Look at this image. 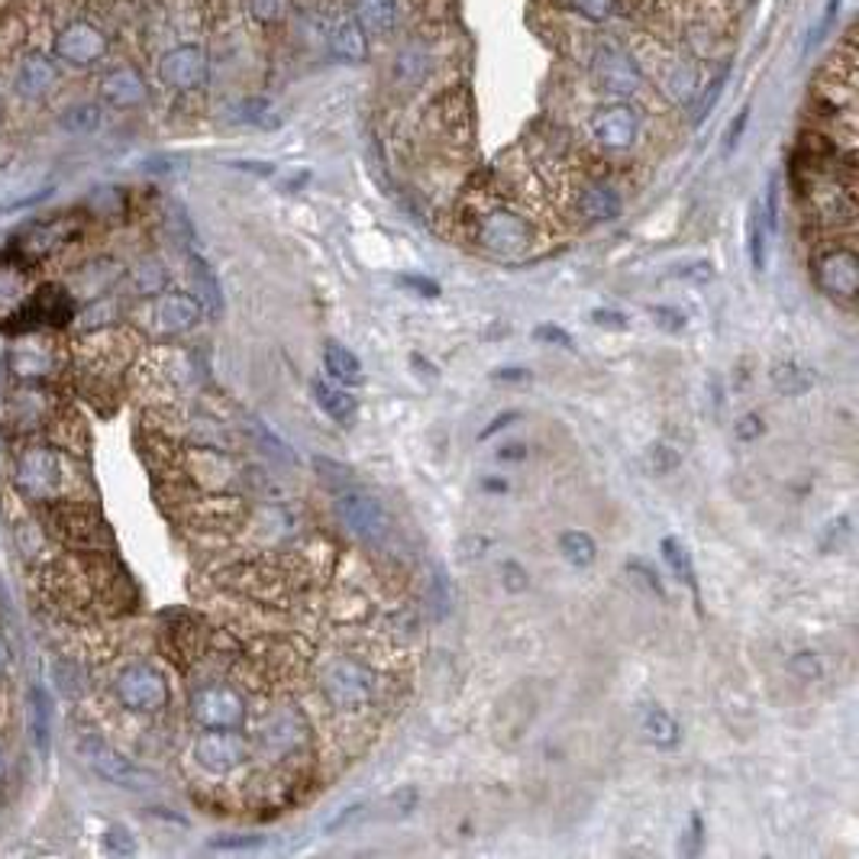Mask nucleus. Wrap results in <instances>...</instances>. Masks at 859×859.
I'll use <instances>...</instances> for the list:
<instances>
[{
	"mask_svg": "<svg viewBox=\"0 0 859 859\" xmlns=\"http://www.w3.org/2000/svg\"><path fill=\"white\" fill-rule=\"evenodd\" d=\"M746 237H749V262H753V271H766V258H769V230H766V220H762V211H759V201L753 204L749 211V227H746Z\"/></svg>",
	"mask_w": 859,
	"mask_h": 859,
	"instance_id": "nucleus-34",
	"label": "nucleus"
},
{
	"mask_svg": "<svg viewBox=\"0 0 859 859\" xmlns=\"http://www.w3.org/2000/svg\"><path fill=\"white\" fill-rule=\"evenodd\" d=\"M514 420H520V410H504V414H497V417L491 420L489 427L482 430V440H489V437H494L497 430H504V427H510Z\"/></svg>",
	"mask_w": 859,
	"mask_h": 859,
	"instance_id": "nucleus-57",
	"label": "nucleus"
},
{
	"mask_svg": "<svg viewBox=\"0 0 859 859\" xmlns=\"http://www.w3.org/2000/svg\"><path fill=\"white\" fill-rule=\"evenodd\" d=\"M104 850H108L111 857H132V854H136V841H132V834H129L123 824H114V828L108 831V837H104Z\"/></svg>",
	"mask_w": 859,
	"mask_h": 859,
	"instance_id": "nucleus-43",
	"label": "nucleus"
},
{
	"mask_svg": "<svg viewBox=\"0 0 859 859\" xmlns=\"http://www.w3.org/2000/svg\"><path fill=\"white\" fill-rule=\"evenodd\" d=\"M814 278L828 298L854 307L859 294V255L854 249H844V245L824 252L814 265Z\"/></svg>",
	"mask_w": 859,
	"mask_h": 859,
	"instance_id": "nucleus-15",
	"label": "nucleus"
},
{
	"mask_svg": "<svg viewBox=\"0 0 859 859\" xmlns=\"http://www.w3.org/2000/svg\"><path fill=\"white\" fill-rule=\"evenodd\" d=\"M10 88L20 101H46L55 85H59V62L55 55L49 52L46 42H36V39H20L13 49H10Z\"/></svg>",
	"mask_w": 859,
	"mask_h": 859,
	"instance_id": "nucleus-5",
	"label": "nucleus"
},
{
	"mask_svg": "<svg viewBox=\"0 0 859 859\" xmlns=\"http://www.w3.org/2000/svg\"><path fill=\"white\" fill-rule=\"evenodd\" d=\"M152 317H155L159 330H165V333H185V330H191L201 320V301L191 298V294L172 291V294H162L155 301Z\"/></svg>",
	"mask_w": 859,
	"mask_h": 859,
	"instance_id": "nucleus-21",
	"label": "nucleus"
},
{
	"mask_svg": "<svg viewBox=\"0 0 859 859\" xmlns=\"http://www.w3.org/2000/svg\"><path fill=\"white\" fill-rule=\"evenodd\" d=\"M75 317V298L62 285H42L36 294L7 317L3 330L7 333H29L39 327H65Z\"/></svg>",
	"mask_w": 859,
	"mask_h": 859,
	"instance_id": "nucleus-9",
	"label": "nucleus"
},
{
	"mask_svg": "<svg viewBox=\"0 0 859 859\" xmlns=\"http://www.w3.org/2000/svg\"><path fill=\"white\" fill-rule=\"evenodd\" d=\"M59 123H62V129H68V132H75V136H88V132H94V129L104 123V111H101V104L81 101V104L65 108L62 117H59Z\"/></svg>",
	"mask_w": 859,
	"mask_h": 859,
	"instance_id": "nucleus-32",
	"label": "nucleus"
},
{
	"mask_svg": "<svg viewBox=\"0 0 859 859\" xmlns=\"http://www.w3.org/2000/svg\"><path fill=\"white\" fill-rule=\"evenodd\" d=\"M98 94L108 108L117 111H136L142 104H149L152 98V85L142 75L139 65H132L129 59H117L114 65L104 68L101 81H98Z\"/></svg>",
	"mask_w": 859,
	"mask_h": 859,
	"instance_id": "nucleus-12",
	"label": "nucleus"
},
{
	"mask_svg": "<svg viewBox=\"0 0 859 859\" xmlns=\"http://www.w3.org/2000/svg\"><path fill=\"white\" fill-rule=\"evenodd\" d=\"M491 378H494V381H527V378H530V368H523V366L494 368V371H491Z\"/></svg>",
	"mask_w": 859,
	"mask_h": 859,
	"instance_id": "nucleus-58",
	"label": "nucleus"
},
{
	"mask_svg": "<svg viewBox=\"0 0 859 859\" xmlns=\"http://www.w3.org/2000/svg\"><path fill=\"white\" fill-rule=\"evenodd\" d=\"M191 278L201 291V298L211 304V311L217 314L224 307V291H220V281H217V271L201 258V255H191Z\"/></svg>",
	"mask_w": 859,
	"mask_h": 859,
	"instance_id": "nucleus-36",
	"label": "nucleus"
},
{
	"mask_svg": "<svg viewBox=\"0 0 859 859\" xmlns=\"http://www.w3.org/2000/svg\"><path fill=\"white\" fill-rule=\"evenodd\" d=\"M132 278H136V288L142 294H155L165 285V268L159 262H142V265L132 268Z\"/></svg>",
	"mask_w": 859,
	"mask_h": 859,
	"instance_id": "nucleus-40",
	"label": "nucleus"
},
{
	"mask_svg": "<svg viewBox=\"0 0 859 859\" xmlns=\"http://www.w3.org/2000/svg\"><path fill=\"white\" fill-rule=\"evenodd\" d=\"M841 7H844V0H828V10L821 13V20H818V29L808 36V52H811V49H818V46L828 39V33L834 29V23H837V16H841Z\"/></svg>",
	"mask_w": 859,
	"mask_h": 859,
	"instance_id": "nucleus-42",
	"label": "nucleus"
},
{
	"mask_svg": "<svg viewBox=\"0 0 859 859\" xmlns=\"http://www.w3.org/2000/svg\"><path fill=\"white\" fill-rule=\"evenodd\" d=\"M407 291H414L417 298H427V301H437L440 294H443V288L433 281V278H427V275H401L397 278Z\"/></svg>",
	"mask_w": 859,
	"mask_h": 859,
	"instance_id": "nucleus-45",
	"label": "nucleus"
},
{
	"mask_svg": "<svg viewBox=\"0 0 859 859\" xmlns=\"http://www.w3.org/2000/svg\"><path fill=\"white\" fill-rule=\"evenodd\" d=\"M640 734L646 736V743L669 749V746L679 743L682 728H679V721H675L669 711H662V708H649V711L643 715V721H640Z\"/></svg>",
	"mask_w": 859,
	"mask_h": 859,
	"instance_id": "nucleus-27",
	"label": "nucleus"
},
{
	"mask_svg": "<svg viewBox=\"0 0 859 859\" xmlns=\"http://www.w3.org/2000/svg\"><path fill=\"white\" fill-rule=\"evenodd\" d=\"M433 602H437V617H446L453 595H450V582H446V576H443V572H437V576H433Z\"/></svg>",
	"mask_w": 859,
	"mask_h": 859,
	"instance_id": "nucleus-52",
	"label": "nucleus"
},
{
	"mask_svg": "<svg viewBox=\"0 0 859 859\" xmlns=\"http://www.w3.org/2000/svg\"><path fill=\"white\" fill-rule=\"evenodd\" d=\"M559 553L569 566L576 569H589L598 559V543L585 533V530H569L559 536Z\"/></svg>",
	"mask_w": 859,
	"mask_h": 859,
	"instance_id": "nucleus-30",
	"label": "nucleus"
},
{
	"mask_svg": "<svg viewBox=\"0 0 859 859\" xmlns=\"http://www.w3.org/2000/svg\"><path fill=\"white\" fill-rule=\"evenodd\" d=\"M736 440H743V443H749V440H756L759 433H762V420H759V414H746L740 424L734 427Z\"/></svg>",
	"mask_w": 859,
	"mask_h": 859,
	"instance_id": "nucleus-54",
	"label": "nucleus"
},
{
	"mask_svg": "<svg viewBox=\"0 0 859 859\" xmlns=\"http://www.w3.org/2000/svg\"><path fill=\"white\" fill-rule=\"evenodd\" d=\"M482 485L489 491H507V482H497V479H485Z\"/></svg>",
	"mask_w": 859,
	"mask_h": 859,
	"instance_id": "nucleus-61",
	"label": "nucleus"
},
{
	"mask_svg": "<svg viewBox=\"0 0 859 859\" xmlns=\"http://www.w3.org/2000/svg\"><path fill=\"white\" fill-rule=\"evenodd\" d=\"M476 240L494 255H520L530 245V227L507 207H491L476 224Z\"/></svg>",
	"mask_w": 859,
	"mask_h": 859,
	"instance_id": "nucleus-13",
	"label": "nucleus"
},
{
	"mask_svg": "<svg viewBox=\"0 0 859 859\" xmlns=\"http://www.w3.org/2000/svg\"><path fill=\"white\" fill-rule=\"evenodd\" d=\"M627 572H630V576H640V582H643L656 598H666V589H662L659 572H656L653 566H646L643 559H633V563H627Z\"/></svg>",
	"mask_w": 859,
	"mask_h": 859,
	"instance_id": "nucleus-46",
	"label": "nucleus"
},
{
	"mask_svg": "<svg viewBox=\"0 0 859 859\" xmlns=\"http://www.w3.org/2000/svg\"><path fill=\"white\" fill-rule=\"evenodd\" d=\"M117 698H121L123 708L129 711H159L165 708L168 702V682L159 669L146 666V662H136V666H126L117 679Z\"/></svg>",
	"mask_w": 859,
	"mask_h": 859,
	"instance_id": "nucleus-14",
	"label": "nucleus"
},
{
	"mask_svg": "<svg viewBox=\"0 0 859 859\" xmlns=\"http://www.w3.org/2000/svg\"><path fill=\"white\" fill-rule=\"evenodd\" d=\"M792 672H798L801 679H818L821 666H818L814 653H798V656H792Z\"/></svg>",
	"mask_w": 859,
	"mask_h": 859,
	"instance_id": "nucleus-53",
	"label": "nucleus"
},
{
	"mask_svg": "<svg viewBox=\"0 0 859 859\" xmlns=\"http://www.w3.org/2000/svg\"><path fill=\"white\" fill-rule=\"evenodd\" d=\"M198 26V16L191 20L185 7L152 26L155 33H168L155 52V78L175 94H201L211 85L214 55Z\"/></svg>",
	"mask_w": 859,
	"mask_h": 859,
	"instance_id": "nucleus-1",
	"label": "nucleus"
},
{
	"mask_svg": "<svg viewBox=\"0 0 859 859\" xmlns=\"http://www.w3.org/2000/svg\"><path fill=\"white\" fill-rule=\"evenodd\" d=\"M230 121L245 123V126H275L278 117H271L268 98L249 94V98H240L237 104H230Z\"/></svg>",
	"mask_w": 859,
	"mask_h": 859,
	"instance_id": "nucleus-33",
	"label": "nucleus"
},
{
	"mask_svg": "<svg viewBox=\"0 0 859 859\" xmlns=\"http://www.w3.org/2000/svg\"><path fill=\"white\" fill-rule=\"evenodd\" d=\"M592 324L605 327V330H630V317L620 311H608V307H595L592 311Z\"/></svg>",
	"mask_w": 859,
	"mask_h": 859,
	"instance_id": "nucleus-49",
	"label": "nucleus"
},
{
	"mask_svg": "<svg viewBox=\"0 0 859 859\" xmlns=\"http://www.w3.org/2000/svg\"><path fill=\"white\" fill-rule=\"evenodd\" d=\"M533 340H536L540 346L576 350V340H572V333H569L566 327H559V324H540V327L533 330Z\"/></svg>",
	"mask_w": 859,
	"mask_h": 859,
	"instance_id": "nucleus-41",
	"label": "nucleus"
},
{
	"mask_svg": "<svg viewBox=\"0 0 859 859\" xmlns=\"http://www.w3.org/2000/svg\"><path fill=\"white\" fill-rule=\"evenodd\" d=\"M749 114H753V108L749 104H743L740 111H736V117L731 121V126H728V132H724V155H734L736 146H740V139H743V132H746V126H749Z\"/></svg>",
	"mask_w": 859,
	"mask_h": 859,
	"instance_id": "nucleus-44",
	"label": "nucleus"
},
{
	"mask_svg": "<svg viewBox=\"0 0 859 859\" xmlns=\"http://www.w3.org/2000/svg\"><path fill=\"white\" fill-rule=\"evenodd\" d=\"M501 579H504V589L507 592H514V595L517 592H527V572L517 563H504L501 566Z\"/></svg>",
	"mask_w": 859,
	"mask_h": 859,
	"instance_id": "nucleus-51",
	"label": "nucleus"
},
{
	"mask_svg": "<svg viewBox=\"0 0 859 859\" xmlns=\"http://www.w3.org/2000/svg\"><path fill=\"white\" fill-rule=\"evenodd\" d=\"M646 466H649L656 476H669V472H675V469L682 466V456H679L672 446H666V443H656V446L646 453Z\"/></svg>",
	"mask_w": 859,
	"mask_h": 859,
	"instance_id": "nucleus-39",
	"label": "nucleus"
},
{
	"mask_svg": "<svg viewBox=\"0 0 859 859\" xmlns=\"http://www.w3.org/2000/svg\"><path fill=\"white\" fill-rule=\"evenodd\" d=\"M78 756L85 759V766L88 769H94L104 782H111V785H121V788H132V792H139V788H149L152 785V779L142 772V769H136L123 753H117L104 736L98 734H81L78 736Z\"/></svg>",
	"mask_w": 859,
	"mask_h": 859,
	"instance_id": "nucleus-11",
	"label": "nucleus"
},
{
	"mask_svg": "<svg viewBox=\"0 0 859 859\" xmlns=\"http://www.w3.org/2000/svg\"><path fill=\"white\" fill-rule=\"evenodd\" d=\"M240 7L255 29H278L291 20L294 0H240Z\"/></svg>",
	"mask_w": 859,
	"mask_h": 859,
	"instance_id": "nucleus-25",
	"label": "nucleus"
},
{
	"mask_svg": "<svg viewBox=\"0 0 859 859\" xmlns=\"http://www.w3.org/2000/svg\"><path fill=\"white\" fill-rule=\"evenodd\" d=\"M320 42L337 62H346V65H363L371 55L368 33L346 7L324 10V16H320Z\"/></svg>",
	"mask_w": 859,
	"mask_h": 859,
	"instance_id": "nucleus-10",
	"label": "nucleus"
},
{
	"mask_svg": "<svg viewBox=\"0 0 859 859\" xmlns=\"http://www.w3.org/2000/svg\"><path fill=\"white\" fill-rule=\"evenodd\" d=\"M585 72L602 94L617 98V101H630V98L643 94V88L649 81L636 52L627 42H620L617 36H589Z\"/></svg>",
	"mask_w": 859,
	"mask_h": 859,
	"instance_id": "nucleus-3",
	"label": "nucleus"
},
{
	"mask_svg": "<svg viewBox=\"0 0 859 859\" xmlns=\"http://www.w3.org/2000/svg\"><path fill=\"white\" fill-rule=\"evenodd\" d=\"M111 23L108 13L91 0H59L49 16V52L59 65L88 72L111 59Z\"/></svg>",
	"mask_w": 859,
	"mask_h": 859,
	"instance_id": "nucleus-2",
	"label": "nucleus"
},
{
	"mask_svg": "<svg viewBox=\"0 0 859 859\" xmlns=\"http://www.w3.org/2000/svg\"><path fill=\"white\" fill-rule=\"evenodd\" d=\"M662 556H666V563L672 566V572L698 595V579H695V563H692V553L685 549V543L682 540H675V536H666L662 540Z\"/></svg>",
	"mask_w": 859,
	"mask_h": 859,
	"instance_id": "nucleus-35",
	"label": "nucleus"
},
{
	"mask_svg": "<svg viewBox=\"0 0 859 859\" xmlns=\"http://www.w3.org/2000/svg\"><path fill=\"white\" fill-rule=\"evenodd\" d=\"M589 136L605 152H630L643 139V114L630 101H608L592 111Z\"/></svg>",
	"mask_w": 859,
	"mask_h": 859,
	"instance_id": "nucleus-7",
	"label": "nucleus"
},
{
	"mask_svg": "<svg viewBox=\"0 0 859 859\" xmlns=\"http://www.w3.org/2000/svg\"><path fill=\"white\" fill-rule=\"evenodd\" d=\"M320 689L327 702L340 711H359L375 695V675L371 669L356 659H333L320 669Z\"/></svg>",
	"mask_w": 859,
	"mask_h": 859,
	"instance_id": "nucleus-8",
	"label": "nucleus"
},
{
	"mask_svg": "<svg viewBox=\"0 0 859 859\" xmlns=\"http://www.w3.org/2000/svg\"><path fill=\"white\" fill-rule=\"evenodd\" d=\"M324 366H327V371L337 378V381H343V384H363V363H359V356L353 353V350H346V346H340L337 340H330L327 346H324Z\"/></svg>",
	"mask_w": 859,
	"mask_h": 859,
	"instance_id": "nucleus-26",
	"label": "nucleus"
},
{
	"mask_svg": "<svg viewBox=\"0 0 859 859\" xmlns=\"http://www.w3.org/2000/svg\"><path fill=\"white\" fill-rule=\"evenodd\" d=\"M646 78L656 81L659 94L672 104V108H692V101L698 98L705 78H702V65L695 55H689L685 49H669L653 42L649 49L636 52Z\"/></svg>",
	"mask_w": 859,
	"mask_h": 859,
	"instance_id": "nucleus-4",
	"label": "nucleus"
},
{
	"mask_svg": "<svg viewBox=\"0 0 859 859\" xmlns=\"http://www.w3.org/2000/svg\"><path fill=\"white\" fill-rule=\"evenodd\" d=\"M682 278H689V281H695V285H708V281L715 278V265H711V262H695V265L682 268Z\"/></svg>",
	"mask_w": 859,
	"mask_h": 859,
	"instance_id": "nucleus-56",
	"label": "nucleus"
},
{
	"mask_svg": "<svg viewBox=\"0 0 859 859\" xmlns=\"http://www.w3.org/2000/svg\"><path fill=\"white\" fill-rule=\"evenodd\" d=\"M59 485V463L52 453L46 450H36L23 459L20 466V489L26 491L29 497H49L52 489Z\"/></svg>",
	"mask_w": 859,
	"mask_h": 859,
	"instance_id": "nucleus-22",
	"label": "nucleus"
},
{
	"mask_svg": "<svg viewBox=\"0 0 859 859\" xmlns=\"http://www.w3.org/2000/svg\"><path fill=\"white\" fill-rule=\"evenodd\" d=\"M337 514L346 523V530L353 536H359L368 546H384L391 540V533H394V523H391L388 510L381 507L378 497H371L366 491L343 485L337 491Z\"/></svg>",
	"mask_w": 859,
	"mask_h": 859,
	"instance_id": "nucleus-6",
	"label": "nucleus"
},
{
	"mask_svg": "<svg viewBox=\"0 0 859 859\" xmlns=\"http://www.w3.org/2000/svg\"><path fill=\"white\" fill-rule=\"evenodd\" d=\"M194 759L207 772L227 775V772H233L245 759V740L240 734H233V731L207 728V734H201L198 743H194Z\"/></svg>",
	"mask_w": 859,
	"mask_h": 859,
	"instance_id": "nucleus-18",
	"label": "nucleus"
},
{
	"mask_svg": "<svg viewBox=\"0 0 859 859\" xmlns=\"http://www.w3.org/2000/svg\"><path fill=\"white\" fill-rule=\"evenodd\" d=\"M728 75H731V65H724L721 72H715L711 78H708V85H702V91H698V98L692 101L695 104V123H702L711 111H715V104H718V98L724 94V85H728Z\"/></svg>",
	"mask_w": 859,
	"mask_h": 859,
	"instance_id": "nucleus-37",
	"label": "nucleus"
},
{
	"mask_svg": "<svg viewBox=\"0 0 859 859\" xmlns=\"http://www.w3.org/2000/svg\"><path fill=\"white\" fill-rule=\"evenodd\" d=\"M497 459L520 463V459H527V446H523V443H507V446H501V450H497Z\"/></svg>",
	"mask_w": 859,
	"mask_h": 859,
	"instance_id": "nucleus-59",
	"label": "nucleus"
},
{
	"mask_svg": "<svg viewBox=\"0 0 859 859\" xmlns=\"http://www.w3.org/2000/svg\"><path fill=\"white\" fill-rule=\"evenodd\" d=\"M52 682H55L59 695H65V698H81L85 689H88V672H85V666H81L78 659L62 656V659L52 662Z\"/></svg>",
	"mask_w": 859,
	"mask_h": 859,
	"instance_id": "nucleus-31",
	"label": "nucleus"
},
{
	"mask_svg": "<svg viewBox=\"0 0 859 859\" xmlns=\"http://www.w3.org/2000/svg\"><path fill=\"white\" fill-rule=\"evenodd\" d=\"M49 731H52V718H49V698L42 689L33 692V736H36V746L39 753L49 749Z\"/></svg>",
	"mask_w": 859,
	"mask_h": 859,
	"instance_id": "nucleus-38",
	"label": "nucleus"
},
{
	"mask_svg": "<svg viewBox=\"0 0 859 859\" xmlns=\"http://www.w3.org/2000/svg\"><path fill=\"white\" fill-rule=\"evenodd\" d=\"M772 384H775V391H782L788 397H798V394L811 391L814 375H811L808 366H801L795 359H785V363H775L772 366Z\"/></svg>",
	"mask_w": 859,
	"mask_h": 859,
	"instance_id": "nucleus-29",
	"label": "nucleus"
},
{
	"mask_svg": "<svg viewBox=\"0 0 859 859\" xmlns=\"http://www.w3.org/2000/svg\"><path fill=\"white\" fill-rule=\"evenodd\" d=\"M191 711L198 718V724L204 728H217V731H233L240 728L245 718L243 698L227 689V685H207L194 695L191 702Z\"/></svg>",
	"mask_w": 859,
	"mask_h": 859,
	"instance_id": "nucleus-17",
	"label": "nucleus"
},
{
	"mask_svg": "<svg viewBox=\"0 0 859 859\" xmlns=\"http://www.w3.org/2000/svg\"><path fill=\"white\" fill-rule=\"evenodd\" d=\"M7 666H10V646H7V640L0 636V675L7 672Z\"/></svg>",
	"mask_w": 859,
	"mask_h": 859,
	"instance_id": "nucleus-60",
	"label": "nucleus"
},
{
	"mask_svg": "<svg viewBox=\"0 0 859 859\" xmlns=\"http://www.w3.org/2000/svg\"><path fill=\"white\" fill-rule=\"evenodd\" d=\"M311 394H314L317 407H320L327 417H333L337 424H343V427H350V424L359 417V401H356L350 391H343V388H337V384H330V381L314 378V381H311Z\"/></svg>",
	"mask_w": 859,
	"mask_h": 859,
	"instance_id": "nucleus-23",
	"label": "nucleus"
},
{
	"mask_svg": "<svg viewBox=\"0 0 859 859\" xmlns=\"http://www.w3.org/2000/svg\"><path fill=\"white\" fill-rule=\"evenodd\" d=\"M0 775H3V749H0Z\"/></svg>",
	"mask_w": 859,
	"mask_h": 859,
	"instance_id": "nucleus-62",
	"label": "nucleus"
},
{
	"mask_svg": "<svg viewBox=\"0 0 859 859\" xmlns=\"http://www.w3.org/2000/svg\"><path fill=\"white\" fill-rule=\"evenodd\" d=\"M366 818V805H350V808H343L330 824H327V834H340V831H346V828H353V824H359Z\"/></svg>",
	"mask_w": 859,
	"mask_h": 859,
	"instance_id": "nucleus-48",
	"label": "nucleus"
},
{
	"mask_svg": "<svg viewBox=\"0 0 859 859\" xmlns=\"http://www.w3.org/2000/svg\"><path fill=\"white\" fill-rule=\"evenodd\" d=\"M653 320L662 327V330H669V333H682L685 330V314L682 311H675V307H653Z\"/></svg>",
	"mask_w": 859,
	"mask_h": 859,
	"instance_id": "nucleus-47",
	"label": "nucleus"
},
{
	"mask_svg": "<svg viewBox=\"0 0 859 859\" xmlns=\"http://www.w3.org/2000/svg\"><path fill=\"white\" fill-rule=\"evenodd\" d=\"M437 68H440L437 46L430 39H424V36L407 39L391 59V85L401 88V91H414L424 81H430Z\"/></svg>",
	"mask_w": 859,
	"mask_h": 859,
	"instance_id": "nucleus-16",
	"label": "nucleus"
},
{
	"mask_svg": "<svg viewBox=\"0 0 859 859\" xmlns=\"http://www.w3.org/2000/svg\"><path fill=\"white\" fill-rule=\"evenodd\" d=\"M75 233V224L68 217H55V220H42L36 224L26 237H23V255L29 258H42L49 255L55 245H62Z\"/></svg>",
	"mask_w": 859,
	"mask_h": 859,
	"instance_id": "nucleus-24",
	"label": "nucleus"
},
{
	"mask_svg": "<svg viewBox=\"0 0 859 859\" xmlns=\"http://www.w3.org/2000/svg\"><path fill=\"white\" fill-rule=\"evenodd\" d=\"M556 3L589 26H608L623 10V0H556Z\"/></svg>",
	"mask_w": 859,
	"mask_h": 859,
	"instance_id": "nucleus-28",
	"label": "nucleus"
},
{
	"mask_svg": "<svg viewBox=\"0 0 859 859\" xmlns=\"http://www.w3.org/2000/svg\"><path fill=\"white\" fill-rule=\"evenodd\" d=\"M576 204H579V214H582L589 224H611V220H617V217L623 214V198H620V191L614 188L611 181H605V178H595V181L582 185Z\"/></svg>",
	"mask_w": 859,
	"mask_h": 859,
	"instance_id": "nucleus-19",
	"label": "nucleus"
},
{
	"mask_svg": "<svg viewBox=\"0 0 859 859\" xmlns=\"http://www.w3.org/2000/svg\"><path fill=\"white\" fill-rule=\"evenodd\" d=\"M258 844H262V837H217V841H211V850H249Z\"/></svg>",
	"mask_w": 859,
	"mask_h": 859,
	"instance_id": "nucleus-55",
	"label": "nucleus"
},
{
	"mask_svg": "<svg viewBox=\"0 0 859 859\" xmlns=\"http://www.w3.org/2000/svg\"><path fill=\"white\" fill-rule=\"evenodd\" d=\"M314 466H317V472H324V479L330 482V485H346L350 482V469L346 466H340V463H333V459H324V456H317L314 459Z\"/></svg>",
	"mask_w": 859,
	"mask_h": 859,
	"instance_id": "nucleus-50",
	"label": "nucleus"
},
{
	"mask_svg": "<svg viewBox=\"0 0 859 859\" xmlns=\"http://www.w3.org/2000/svg\"><path fill=\"white\" fill-rule=\"evenodd\" d=\"M346 10L359 20L368 39H388L401 26V0H346Z\"/></svg>",
	"mask_w": 859,
	"mask_h": 859,
	"instance_id": "nucleus-20",
	"label": "nucleus"
}]
</instances>
